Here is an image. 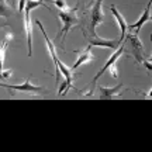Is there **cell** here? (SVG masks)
<instances>
[{
	"instance_id": "obj_7",
	"label": "cell",
	"mask_w": 152,
	"mask_h": 152,
	"mask_svg": "<svg viewBox=\"0 0 152 152\" xmlns=\"http://www.w3.org/2000/svg\"><path fill=\"white\" fill-rule=\"evenodd\" d=\"M26 9V14H24V30L27 34V48H28V56L33 55V23L30 18V13L33 10H30L27 7Z\"/></svg>"
},
{
	"instance_id": "obj_3",
	"label": "cell",
	"mask_w": 152,
	"mask_h": 152,
	"mask_svg": "<svg viewBox=\"0 0 152 152\" xmlns=\"http://www.w3.org/2000/svg\"><path fill=\"white\" fill-rule=\"evenodd\" d=\"M125 35H127V39L124 38V41H125V45H128V55H132L138 62H142L147 58V54H145V49H144L141 39L138 38V34L127 33Z\"/></svg>"
},
{
	"instance_id": "obj_1",
	"label": "cell",
	"mask_w": 152,
	"mask_h": 152,
	"mask_svg": "<svg viewBox=\"0 0 152 152\" xmlns=\"http://www.w3.org/2000/svg\"><path fill=\"white\" fill-rule=\"evenodd\" d=\"M104 23V11H103V0H94L92 3L90 11L87 13V20L86 26H83L82 31L87 38H94L96 34V28L99 24Z\"/></svg>"
},
{
	"instance_id": "obj_4",
	"label": "cell",
	"mask_w": 152,
	"mask_h": 152,
	"mask_svg": "<svg viewBox=\"0 0 152 152\" xmlns=\"http://www.w3.org/2000/svg\"><path fill=\"white\" fill-rule=\"evenodd\" d=\"M123 54H124V45H120V47H118L117 49H114L113 55H111L109 59H107V62L104 64V66L102 68V69H100V71L97 72V73H96V76L93 77V80H92V89H90V92L87 93V94H92L93 90H94V86H96V83H97V80L100 79V77H102V76L104 75V72L109 71L110 66L113 65V64H115V62H117V61L120 59V56H121Z\"/></svg>"
},
{
	"instance_id": "obj_14",
	"label": "cell",
	"mask_w": 152,
	"mask_h": 152,
	"mask_svg": "<svg viewBox=\"0 0 152 152\" xmlns=\"http://www.w3.org/2000/svg\"><path fill=\"white\" fill-rule=\"evenodd\" d=\"M52 3H54L59 10H68V9H71L69 6L66 4V1L65 0H52Z\"/></svg>"
},
{
	"instance_id": "obj_8",
	"label": "cell",
	"mask_w": 152,
	"mask_h": 152,
	"mask_svg": "<svg viewBox=\"0 0 152 152\" xmlns=\"http://www.w3.org/2000/svg\"><path fill=\"white\" fill-rule=\"evenodd\" d=\"M149 11H151V0H149V3H148L147 9L142 11L141 17L138 18V21H135L134 24L128 26V27H127V30L132 31L134 34H138V33H140V30L142 28V26H144V24H145L147 21H149V20H151V14H149Z\"/></svg>"
},
{
	"instance_id": "obj_6",
	"label": "cell",
	"mask_w": 152,
	"mask_h": 152,
	"mask_svg": "<svg viewBox=\"0 0 152 152\" xmlns=\"http://www.w3.org/2000/svg\"><path fill=\"white\" fill-rule=\"evenodd\" d=\"M121 45L120 39H106L96 35L94 38H90L89 45L86 47V49H92L93 47H100V48H109V49H117Z\"/></svg>"
},
{
	"instance_id": "obj_5",
	"label": "cell",
	"mask_w": 152,
	"mask_h": 152,
	"mask_svg": "<svg viewBox=\"0 0 152 152\" xmlns=\"http://www.w3.org/2000/svg\"><path fill=\"white\" fill-rule=\"evenodd\" d=\"M0 87H7L10 90H17L23 93H41L44 90L41 86H34L31 83V77L28 76L26 80L20 85H9V83H0Z\"/></svg>"
},
{
	"instance_id": "obj_18",
	"label": "cell",
	"mask_w": 152,
	"mask_h": 152,
	"mask_svg": "<svg viewBox=\"0 0 152 152\" xmlns=\"http://www.w3.org/2000/svg\"><path fill=\"white\" fill-rule=\"evenodd\" d=\"M142 64H144V65H145V68H147L148 71H151L152 69V65H151V61H148L147 58H145V59L142 61Z\"/></svg>"
},
{
	"instance_id": "obj_17",
	"label": "cell",
	"mask_w": 152,
	"mask_h": 152,
	"mask_svg": "<svg viewBox=\"0 0 152 152\" xmlns=\"http://www.w3.org/2000/svg\"><path fill=\"white\" fill-rule=\"evenodd\" d=\"M26 1H27V0H18V7H17V9H18V13H23V11H24Z\"/></svg>"
},
{
	"instance_id": "obj_13",
	"label": "cell",
	"mask_w": 152,
	"mask_h": 152,
	"mask_svg": "<svg viewBox=\"0 0 152 152\" xmlns=\"http://www.w3.org/2000/svg\"><path fill=\"white\" fill-rule=\"evenodd\" d=\"M13 14V7L7 0H0V18H9Z\"/></svg>"
},
{
	"instance_id": "obj_12",
	"label": "cell",
	"mask_w": 152,
	"mask_h": 152,
	"mask_svg": "<svg viewBox=\"0 0 152 152\" xmlns=\"http://www.w3.org/2000/svg\"><path fill=\"white\" fill-rule=\"evenodd\" d=\"M11 38H13V35L9 33L7 35H6L4 41H1V44H0V69H3V62H4L6 49H7V47H9V44H10Z\"/></svg>"
},
{
	"instance_id": "obj_15",
	"label": "cell",
	"mask_w": 152,
	"mask_h": 152,
	"mask_svg": "<svg viewBox=\"0 0 152 152\" xmlns=\"http://www.w3.org/2000/svg\"><path fill=\"white\" fill-rule=\"evenodd\" d=\"M11 75H13V71H11V69H7V71L0 69V79H10Z\"/></svg>"
},
{
	"instance_id": "obj_11",
	"label": "cell",
	"mask_w": 152,
	"mask_h": 152,
	"mask_svg": "<svg viewBox=\"0 0 152 152\" xmlns=\"http://www.w3.org/2000/svg\"><path fill=\"white\" fill-rule=\"evenodd\" d=\"M94 59V55L90 52V49H83L80 52V55H79V58L76 59V62L73 64V66H72L71 69L72 71H76L77 68H80L82 65H85V64H89V62H92V61Z\"/></svg>"
},
{
	"instance_id": "obj_16",
	"label": "cell",
	"mask_w": 152,
	"mask_h": 152,
	"mask_svg": "<svg viewBox=\"0 0 152 152\" xmlns=\"http://www.w3.org/2000/svg\"><path fill=\"white\" fill-rule=\"evenodd\" d=\"M110 69V73H111V76H113L114 79H117L118 77V72H117V68H115V64H113V65L109 68Z\"/></svg>"
},
{
	"instance_id": "obj_9",
	"label": "cell",
	"mask_w": 152,
	"mask_h": 152,
	"mask_svg": "<svg viewBox=\"0 0 152 152\" xmlns=\"http://www.w3.org/2000/svg\"><path fill=\"white\" fill-rule=\"evenodd\" d=\"M110 11H111V14H113V17L115 18V21H117V24H118L120 27V31H121V35H120V41L123 42L125 38V34H127V27H128V24H127V21H125V18L123 16H121V13H120L117 9H115V6L111 4L110 6Z\"/></svg>"
},
{
	"instance_id": "obj_10",
	"label": "cell",
	"mask_w": 152,
	"mask_h": 152,
	"mask_svg": "<svg viewBox=\"0 0 152 152\" xmlns=\"http://www.w3.org/2000/svg\"><path fill=\"white\" fill-rule=\"evenodd\" d=\"M123 85L118 83L117 86L114 87H104V86H99V92H100V96L99 97L102 100H109V99H114L115 96L120 94V90H121Z\"/></svg>"
},
{
	"instance_id": "obj_2",
	"label": "cell",
	"mask_w": 152,
	"mask_h": 152,
	"mask_svg": "<svg viewBox=\"0 0 152 152\" xmlns=\"http://www.w3.org/2000/svg\"><path fill=\"white\" fill-rule=\"evenodd\" d=\"M77 9H79V6H75L73 9L58 11V17H59L61 21H62V28H61L59 31H58V34H56V39L61 38L62 45L65 42V38H66V35H68V33L71 31V28L79 23V18H77V14H76Z\"/></svg>"
}]
</instances>
